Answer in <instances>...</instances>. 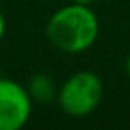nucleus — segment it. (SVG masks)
<instances>
[{"label": "nucleus", "instance_id": "1", "mask_svg": "<svg viewBox=\"0 0 130 130\" xmlns=\"http://www.w3.org/2000/svg\"><path fill=\"white\" fill-rule=\"evenodd\" d=\"M100 34V22L91 6L68 4L57 9L46 22L48 41L64 54L89 50Z\"/></svg>", "mask_w": 130, "mask_h": 130}, {"label": "nucleus", "instance_id": "2", "mask_svg": "<svg viewBox=\"0 0 130 130\" xmlns=\"http://www.w3.org/2000/svg\"><path fill=\"white\" fill-rule=\"evenodd\" d=\"M103 98L102 78L89 70L75 71L70 75L57 91V103L70 118H87L93 114Z\"/></svg>", "mask_w": 130, "mask_h": 130}, {"label": "nucleus", "instance_id": "3", "mask_svg": "<svg viewBox=\"0 0 130 130\" xmlns=\"http://www.w3.org/2000/svg\"><path fill=\"white\" fill-rule=\"evenodd\" d=\"M32 103L25 86L11 78H0V130L23 128L30 118Z\"/></svg>", "mask_w": 130, "mask_h": 130}, {"label": "nucleus", "instance_id": "4", "mask_svg": "<svg viewBox=\"0 0 130 130\" xmlns=\"http://www.w3.org/2000/svg\"><path fill=\"white\" fill-rule=\"evenodd\" d=\"M25 89H27V93H29L32 102L43 103V105H50L52 102H55L57 100V91H59V87L54 82V78L48 73H43V71L34 73L29 78Z\"/></svg>", "mask_w": 130, "mask_h": 130}, {"label": "nucleus", "instance_id": "5", "mask_svg": "<svg viewBox=\"0 0 130 130\" xmlns=\"http://www.w3.org/2000/svg\"><path fill=\"white\" fill-rule=\"evenodd\" d=\"M6 29H7V23H6V16H4V13L0 11V41L4 39V36H6Z\"/></svg>", "mask_w": 130, "mask_h": 130}, {"label": "nucleus", "instance_id": "6", "mask_svg": "<svg viewBox=\"0 0 130 130\" xmlns=\"http://www.w3.org/2000/svg\"><path fill=\"white\" fill-rule=\"evenodd\" d=\"M75 4H82V6H93L96 0H73Z\"/></svg>", "mask_w": 130, "mask_h": 130}, {"label": "nucleus", "instance_id": "7", "mask_svg": "<svg viewBox=\"0 0 130 130\" xmlns=\"http://www.w3.org/2000/svg\"><path fill=\"white\" fill-rule=\"evenodd\" d=\"M125 73L130 77V54H128V57H126V61H125Z\"/></svg>", "mask_w": 130, "mask_h": 130}]
</instances>
